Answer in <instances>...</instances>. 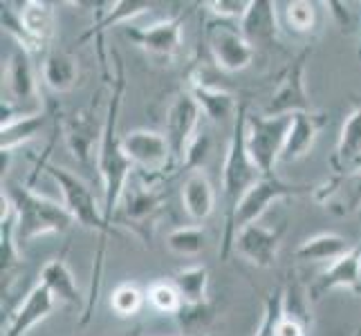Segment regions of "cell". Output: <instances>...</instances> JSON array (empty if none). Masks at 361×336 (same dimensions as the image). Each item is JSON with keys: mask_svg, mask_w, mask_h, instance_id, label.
<instances>
[{"mask_svg": "<svg viewBox=\"0 0 361 336\" xmlns=\"http://www.w3.org/2000/svg\"><path fill=\"white\" fill-rule=\"evenodd\" d=\"M115 81H113V94H110L108 112L104 119V135L97 148V170L102 175L104 184V213L106 220L113 224L115 216L119 211V204L126 193V182L133 170L130 159L126 157L121 148V137H119V112L123 92H126V77H123V63L119 54H115Z\"/></svg>", "mask_w": 361, "mask_h": 336, "instance_id": "6da1fadb", "label": "cell"}, {"mask_svg": "<svg viewBox=\"0 0 361 336\" xmlns=\"http://www.w3.org/2000/svg\"><path fill=\"white\" fill-rule=\"evenodd\" d=\"M247 104H240L238 115L233 121V132L227 146L225 164H222V197H225V231H222V242H220V260H227V256L233 249V218L238 204L247 191L263 178V173L249 157L247 142H245V123H247Z\"/></svg>", "mask_w": 361, "mask_h": 336, "instance_id": "7a4b0ae2", "label": "cell"}, {"mask_svg": "<svg viewBox=\"0 0 361 336\" xmlns=\"http://www.w3.org/2000/svg\"><path fill=\"white\" fill-rule=\"evenodd\" d=\"M7 195L11 200V206H14L16 238L20 247L41 238V235L66 233L74 224V218L70 216L63 202L52 200V197L43 193H36L30 186L9 184Z\"/></svg>", "mask_w": 361, "mask_h": 336, "instance_id": "3957f363", "label": "cell"}, {"mask_svg": "<svg viewBox=\"0 0 361 336\" xmlns=\"http://www.w3.org/2000/svg\"><path fill=\"white\" fill-rule=\"evenodd\" d=\"M3 30L27 54H43L56 32L54 7L45 0L3 3Z\"/></svg>", "mask_w": 361, "mask_h": 336, "instance_id": "277c9868", "label": "cell"}, {"mask_svg": "<svg viewBox=\"0 0 361 336\" xmlns=\"http://www.w3.org/2000/svg\"><path fill=\"white\" fill-rule=\"evenodd\" d=\"M43 168L47 175L56 182L61 195H63V204L70 211V216L74 218V222L81 224L83 229L99 233L102 240L106 235L113 233V224L106 220L104 206H99V202L94 200V193L88 184L63 166L45 164Z\"/></svg>", "mask_w": 361, "mask_h": 336, "instance_id": "5b68a950", "label": "cell"}, {"mask_svg": "<svg viewBox=\"0 0 361 336\" xmlns=\"http://www.w3.org/2000/svg\"><path fill=\"white\" fill-rule=\"evenodd\" d=\"M290 117H267L247 112L245 123V142L249 157L263 173V178H274V166L281 161L285 139L290 132Z\"/></svg>", "mask_w": 361, "mask_h": 336, "instance_id": "8992f818", "label": "cell"}, {"mask_svg": "<svg viewBox=\"0 0 361 336\" xmlns=\"http://www.w3.org/2000/svg\"><path fill=\"white\" fill-rule=\"evenodd\" d=\"M121 148L130 159L133 168L140 170L144 175V182L151 186H155L164 178L166 170L173 168V164H178L166 135L148 128H137L126 132L121 137Z\"/></svg>", "mask_w": 361, "mask_h": 336, "instance_id": "52a82bcc", "label": "cell"}, {"mask_svg": "<svg viewBox=\"0 0 361 336\" xmlns=\"http://www.w3.org/2000/svg\"><path fill=\"white\" fill-rule=\"evenodd\" d=\"M204 41L211 56H214V63L222 72H243L254 63L256 47L247 41L238 23L222 18L207 20Z\"/></svg>", "mask_w": 361, "mask_h": 336, "instance_id": "ba28073f", "label": "cell"}, {"mask_svg": "<svg viewBox=\"0 0 361 336\" xmlns=\"http://www.w3.org/2000/svg\"><path fill=\"white\" fill-rule=\"evenodd\" d=\"M166 200H169V195L164 191L142 182L140 186H133L130 191L123 193V200L119 204V211L113 224L128 227L140 235L144 242H151L153 227Z\"/></svg>", "mask_w": 361, "mask_h": 336, "instance_id": "9c48e42d", "label": "cell"}, {"mask_svg": "<svg viewBox=\"0 0 361 336\" xmlns=\"http://www.w3.org/2000/svg\"><path fill=\"white\" fill-rule=\"evenodd\" d=\"M312 49L305 47L301 54L294 56L279 74V83L271 92L269 104L265 106L267 117H290L296 112L314 110L305 90V63Z\"/></svg>", "mask_w": 361, "mask_h": 336, "instance_id": "30bf717a", "label": "cell"}, {"mask_svg": "<svg viewBox=\"0 0 361 336\" xmlns=\"http://www.w3.org/2000/svg\"><path fill=\"white\" fill-rule=\"evenodd\" d=\"M303 193H314V186H298V184H288L274 178H260L252 189L247 191V195L243 197V202L238 204V211H235L233 218V235L240 229L249 227V224H256L260 218L267 213V209L285 200V197H294V195H303Z\"/></svg>", "mask_w": 361, "mask_h": 336, "instance_id": "8fae6325", "label": "cell"}, {"mask_svg": "<svg viewBox=\"0 0 361 336\" xmlns=\"http://www.w3.org/2000/svg\"><path fill=\"white\" fill-rule=\"evenodd\" d=\"M202 110L195 104V99L189 92H182L171 104L166 115V139L173 148V157L178 164H184L186 153L197 137V123H200Z\"/></svg>", "mask_w": 361, "mask_h": 336, "instance_id": "7c38bea8", "label": "cell"}, {"mask_svg": "<svg viewBox=\"0 0 361 336\" xmlns=\"http://www.w3.org/2000/svg\"><path fill=\"white\" fill-rule=\"evenodd\" d=\"M182 27H184L182 16H173L148 25V27H133V25H128L123 34L137 47H142L146 54L161 61H173L182 47Z\"/></svg>", "mask_w": 361, "mask_h": 336, "instance_id": "4fadbf2b", "label": "cell"}, {"mask_svg": "<svg viewBox=\"0 0 361 336\" xmlns=\"http://www.w3.org/2000/svg\"><path fill=\"white\" fill-rule=\"evenodd\" d=\"M283 233H285V224H281L276 229H267L258 222L249 224V227L235 233L233 251L243 256L249 265L260 267V269H269L276 265Z\"/></svg>", "mask_w": 361, "mask_h": 336, "instance_id": "5bb4252c", "label": "cell"}, {"mask_svg": "<svg viewBox=\"0 0 361 336\" xmlns=\"http://www.w3.org/2000/svg\"><path fill=\"white\" fill-rule=\"evenodd\" d=\"M334 290H350L361 294V242L355 244L350 254H345L337 263L328 265L326 271L319 273L317 280L307 287L310 301L317 303Z\"/></svg>", "mask_w": 361, "mask_h": 336, "instance_id": "9a60e30c", "label": "cell"}, {"mask_svg": "<svg viewBox=\"0 0 361 336\" xmlns=\"http://www.w3.org/2000/svg\"><path fill=\"white\" fill-rule=\"evenodd\" d=\"M332 175L348 178L361 168V99L341 123L339 142L330 157Z\"/></svg>", "mask_w": 361, "mask_h": 336, "instance_id": "2e32d148", "label": "cell"}, {"mask_svg": "<svg viewBox=\"0 0 361 336\" xmlns=\"http://www.w3.org/2000/svg\"><path fill=\"white\" fill-rule=\"evenodd\" d=\"M56 305L59 303L52 292L43 282H36L27 296L23 298V303L16 307V312L11 314L7 328H3V336H27L32 328H36L54 312Z\"/></svg>", "mask_w": 361, "mask_h": 336, "instance_id": "e0dca14e", "label": "cell"}, {"mask_svg": "<svg viewBox=\"0 0 361 336\" xmlns=\"http://www.w3.org/2000/svg\"><path fill=\"white\" fill-rule=\"evenodd\" d=\"M5 83H7V101L14 104L20 112H30L25 106H30L34 110L39 108V88H36V79L30 66V54L23 49H14L7 61L5 70Z\"/></svg>", "mask_w": 361, "mask_h": 336, "instance_id": "ac0fdd59", "label": "cell"}, {"mask_svg": "<svg viewBox=\"0 0 361 336\" xmlns=\"http://www.w3.org/2000/svg\"><path fill=\"white\" fill-rule=\"evenodd\" d=\"M290 132L288 139H285L283 153H281V161L285 164H292V161L303 159L312 146L317 142V137L321 132V128L328 123V115L326 112H296V115H290Z\"/></svg>", "mask_w": 361, "mask_h": 336, "instance_id": "d6986e66", "label": "cell"}, {"mask_svg": "<svg viewBox=\"0 0 361 336\" xmlns=\"http://www.w3.org/2000/svg\"><path fill=\"white\" fill-rule=\"evenodd\" d=\"M66 144L70 148V153L81 166H90L92 157V146L94 142H102L104 135V123H99L94 119L92 110H79L66 121Z\"/></svg>", "mask_w": 361, "mask_h": 336, "instance_id": "ffe728a7", "label": "cell"}, {"mask_svg": "<svg viewBox=\"0 0 361 336\" xmlns=\"http://www.w3.org/2000/svg\"><path fill=\"white\" fill-rule=\"evenodd\" d=\"M189 92L195 104L200 106L202 115L209 117L214 123H222L227 121L229 117H235L238 115V104H235V99L231 92L218 88V85H211L207 83L202 77H191V83H189Z\"/></svg>", "mask_w": 361, "mask_h": 336, "instance_id": "44dd1931", "label": "cell"}, {"mask_svg": "<svg viewBox=\"0 0 361 336\" xmlns=\"http://www.w3.org/2000/svg\"><path fill=\"white\" fill-rule=\"evenodd\" d=\"M247 41L256 45H274L279 39V18H276V3L271 0H252V7L238 23Z\"/></svg>", "mask_w": 361, "mask_h": 336, "instance_id": "7402d4cb", "label": "cell"}, {"mask_svg": "<svg viewBox=\"0 0 361 336\" xmlns=\"http://www.w3.org/2000/svg\"><path fill=\"white\" fill-rule=\"evenodd\" d=\"M39 282H43L45 287L52 292V296L56 298V303H61V305L77 307L83 301L81 290L77 285V278H74L72 269L68 267V263L63 258L47 260V263L43 265V269H41Z\"/></svg>", "mask_w": 361, "mask_h": 336, "instance_id": "603a6c76", "label": "cell"}, {"mask_svg": "<svg viewBox=\"0 0 361 336\" xmlns=\"http://www.w3.org/2000/svg\"><path fill=\"white\" fill-rule=\"evenodd\" d=\"M182 206L193 222H204L216 209V191L202 170H193L182 184Z\"/></svg>", "mask_w": 361, "mask_h": 336, "instance_id": "cb8c5ba5", "label": "cell"}, {"mask_svg": "<svg viewBox=\"0 0 361 336\" xmlns=\"http://www.w3.org/2000/svg\"><path fill=\"white\" fill-rule=\"evenodd\" d=\"M155 7V3H151V0H119V3H110V9H106V14H99L97 23L92 25V30L85 32L79 43L88 41L94 36V43L99 47V58H102V63L106 66V56L102 52V36L104 32L110 27V25H119V23H126L130 18H137L146 14V11H151Z\"/></svg>", "mask_w": 361, "mask_h": 336, "instance_id": "d4e9b609", "label": "cell"}, {"mask_svg": "<svg viewBox=\"0 0 361 336\" xmlns=\"http://www.w3.org/2000/svg\"><path fill=\"white\" fill-rule=\"evenodd\" d=\"M357 242H350L348 238L339 233H319L301 242V247L296 249V258L303 263H337L339 258L345 254H350Z\"/></svg>", "mask_w": 361, "mask_h": 336, "instance_id": "484cf974", "label": "cell"}, {"mask_svg": "<svg viewBox=\"0 0 361 336\" xmlns=\"http://www.w3.org/2000/svg\"><path fill=\"white\" fill-rule=\"evenodd\" d=\"M43 83L56 94L70 92L79 81V61L68 52L52 49L43 58Z\"/></svg>", "mask_w": 361, "mask_h": 336, "instance_id": "4316f807", "label": "cell"}, {"mask_svg": "<svg viewBox=\"0 0 361 336\" xmlns=\"http://www.w3.org/2000/svg\"><path fill=\"white\" fill-rule=\"evenodd\" d=\"M45 126L43 110L39 112H16L14 117H9L0 126V148L3 153H11L14 148L32 142Z\"/></svg>", "mask_w": 361, "mask_h": 336, "instance_id": "83f0119b", "label": "cell"}, {"mask_svg": "<svg viewBox=\"0 0 361 336\" xmlns=\"http://www.w3.org/2000/svg\"><path fill=\"white\" fill-rule=\"evenodd\" d=\"M173 285L182 294V301L189 305L209 301V269L204 265H191L176 271Z\"/></svg>", "mask_w": 361, "mask_h": 336, "instance_id": "f1b7e54d", "label": "cell"}, {"mask_svg": "<svg viewBox=\"0 0 361 336\" xmlns=\"http://www.w3.org/2000/svg\"><path fill=\"white\" fill-rule=\"evenodd\" d=\"M214 316H216V309L211 305V301L197 303V305L184 303L182 309L176 314V321H178L182 336H202L207 328L211 325Z\"/></svg>", "mask_w": 361, "mask_h": 336, "instance_id": "f546056e", "label": "cell"}, {"mask_svg": "<svg viewBox=\"0 0 361 336\" xmlns=\"http://www.w3.org/2000/svg\"><path fill=\"white\" fill-rule=\"evenodd\" d=\"M207 244V231L197 224L191 227H178L166 235V247L171 249L176 256L184 258H193L204 249Z\"/></svg>", "mask_w": 361, "mask_h": 336, "instance_id": "4dcf8cb0", "label": "cell"}, {"mask_svg": "<svg viewBox=\"0 0 361 336\" xmlns=\"http://www.w3.org/2000/svg\"><path fill=\"white\" fill-rule=\"evenodd\" d=\"M146 303V294L135 282H121L110 294V309L119 318H133Z\"/></svg>", "mask_w": 361, "mask_h": 336, "instance_id": "1f68e13d", "label": "cell"}, {"mask_svg": "<svg viewBox=\"0 0 361 336\" xmlns=\"http://www.w3.org/2000/svg\"><path fill=\"white\" fill-rule=\"evenodd\" d=\"M146 301L151 303V307L155 309V312L159 314H169V316H176L184 301H182V294L178 292V287L166 280H157L153 282L151 287L146 290Z\"/></svg>", "mask_w": 361, "mask_h": 336, "instance_id": "d6a6232c", "label": "cell"}, {"mask_svg": "<svg viewBox=\"0 0 361 336\" xmlns=\"http://www.w3.org/2000/svg\"><path fill=\"white\" fill-rule=\"evenodd\" d=\"M317 5L307 0H294L285 5V25L296 34H310L317 27Z\"/></svg>", "mask_w": 361, "mask_h": 336, "instance_id": "836d02e7", "label": "cell"}, {"mask_svg": "<svg viewBox=\"0 0 361 336\" xmlns=\"http://www.w3.org/2000/svg\"><path fill=\"white\" fill-rule=\"evenodd\" d=\"M283 298H285V285H279L276 290L267 294L263 321H260V325L254 336H276V325L283 314Z\"/></svg>", "mask_w": 361, "mask_h": 336, "instance_id": "e575fe53", "label": "cell"}, {"mask_svg": "<svg viewBox=\"0 0 361 336\" xmlns=\"http://www.w3.org/2000/svg\"><path fill=\"white\" fill-rule=\"evenodd\" d=\"M207 7L211 9V14L216 18L240 23L249 11V7H252V0H209Z\"/></svg>", "mask_w": 361, "mask_h": 336, "instance_id": "d590c367", "label": "cell"}, {"mask_svg": "<svg viewBox=\"0 0 361 336\" xmlns=\"http://www.w3.org/2000/svg\"><path fill=\"white\" fill-rule=\"evenodd\" d=\"M310 334V325H305L303 321L292 318L288 314H281L279 325H276V336H307Z\"/></svg>", "mask_w": 361, "mask_h": 336, "instance_id": "8d00e7d4", "label": "cell"}, {"mask_svg": "<svg viewBox=\"0 0 361 336\" xmlns=\"http://www.w3.org/2000/svg\"><path fill=\"white\" fill-rule=\"evenodd\" d=\"M328 7H332L330 11L339 18V25L345 30L348 27V20H350V16H348V7L343 3H328Z\"/></svg>", "mask_w": 361, "mask_h": 336, "instance_id": "74e56055", "label": "cell"}, {"mask_svg": "<svg viewBox=\"0 0 361 336\" xmlns=\"http://www.w3.org/2000/svg\"><path fill=\"white\" fill-rule=\"evenodd\" d=\"M135 336H142V334H135Z\"/></svg>", "mask_w": 361, "mask_h": 336, "instance_id": "f35d334b", "label": "cell"}]
</instances>
